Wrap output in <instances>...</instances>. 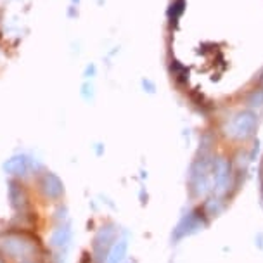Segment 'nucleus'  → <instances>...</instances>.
Returning <instances> with one entry per match:
<instances>
[{
    "instance_id": "1",
    "label": "nucleus",
    "mask_w": 263,
    "mask_h": 263,
    "mask_svg": "<svg viewBox=\"0 0 263 263\" xmlns=\"http://www.w3.org/2000/svg\"><path fill=\"white\" fill-rule=\"evenodd\" d=\"M255 128H256V115L251 109H246V111L237 112V115L230 120L229 134L232 135L234 139L246 140L255 134Z\"/></svg>"
},
{
    "instance_id": "2",
    "label": "nucleus",
    "mask_w": 263,
    "mask_h": 263,
    "mask_svg": "<svg viewBox=\"0 0 263 263\" xmlns=\"http://www.w3.org/2000/svg\"><path fill=\"white\" fill-rule=\"evenodd\" d=\"M192 184L197 196H206L213 189V161L201 159L192 170Z\"/></svg>"
},
{
    "instance_id": "3",
    "label": "nucleus",
    "mask_w": 263,
    "mask_h": 263,
    "mask_svg": "<svg viewBox=\"0 0 263 263\" xmlns=\"http://www.w3.org/2000/svg\"><path fill=\"white\" fill-rule=\"evenodd\" d=\"M230 185V164L227 159L218 158L213 161V189L218 196L225 194Z\"/></svg>"
},
{
    "instance_id": "4",
    "label": "nucleus",
    "mask_w": 263,
    "mask_h": 263,
    "mask_svg": "<svg viewBox=\"0 0 263 263\" xmlns=\"http://www.w3.org/2000/svg\"><path fill=\"white\" fill-rule=\"evenodd\" d=\"M4 170L11 175H25L30 170V158L26 156H14L7 159V163L4 164Z\"/></svg>"
},
{
    "instance_id": "5",
    "label": "nucleus",
    "mask_w": 263,
    "mask_h": 263,
    "mask_svg": "<svg viewBox=\"0 0 263 263\" xmlns=\"http://www.w3.org/2000/svg\"><path fill=\"white\" fill-rule=\"evenodd\" d=\"M50 242H52V246L58 248V250H68L69 242H71V230H69V227L55 229L52 237H50Z\"/></svg>"
},
{
    "instance_id": "6",
    "label": "nucleus",
    "mask_w": 263,
    "mask_h": 263,
    "mask_svg": "<svg viewBox=\"0 0 263 263\" xmlns=\"http://www.w3.org/2000/svg\"><path fill=\"white\" fill-rule=\"evenodd\" d=\"M44 191L45 194H49L50 197H58L63 194V184H61V180L52 173H49V175L44 177Z\"/></svg>"
},
{
    "instance_id": "7",
    "label": "nucleus",
    "mask_w": 263,
    "mask_h": 263,
    "mask_svg": "<svg viewBox=\"0 0 263 263\" xmlns=\"http://www.w3.org/2000/svg\"><path fill=\"white\" fill-rule=\"evenodd\" d=\"M126 248H128L126 241H118L115 246L111 248L106 263H121V261H123L125 255H126Z\"/></svg>"
},
{
    "instance_id": "8",
    "label": "nucleus",
    "mask_w": 263,
    "mask_h": 263,
    "mask_svg": "<svg viewBox=\"0 0 263 263\" xmlns=\"http://www.w3.org/2000/svg\"><path fill=\"white\" fill-rule=\"evenodd\" d=\"M248 104H250L251 107H261L263 106V88L253 92L251 96L248 97Z\"/></svg>"
}]
</instances>
